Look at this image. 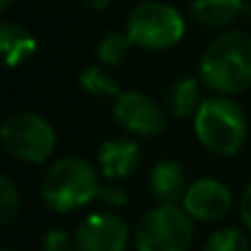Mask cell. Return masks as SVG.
<instances>
[{"label": "cell", "instance_id": "1", "mask_svg": "<svg viewBox=\"0 0 251 251\" xmlns=\"http://www.w3.org/2000/svg\"><path fill=\"white\" fill-rule=\"evenodd\" d=\"M201 79L221 95H238L251 86V38L227 31L214 38L201 55Z\"/></svg>", "mask_w": 251, "mask_h": 251}, {"label": "cell", "instance_id": "2", "mask_svg": "<svg viewBox=\"0 0 251 251\" xmlns=\"http://www.w3.org/2000/svg\"><path fill=\"white\" fill-rule=\"evenodd\" d=\"M199 141L214 154H236L247 137V117L231 97L216 95L201 104L194 115Z\"/></svg>", "mask_w": 251, "mask_h": 251}, {"label": "cell", "instance_id": "3", "mask_svg": "<svg viewBox=\"0 0 251 251\" xmlns=\"http://www.w3.org/2000/svg\"><path fill=\"white\" fill-rule=\"evenodd\" d=\"M100 181L88 161L79 156L60 159L42 178V199L55 212H73L97 199Z\"/></svg>", "mask_w": 251, "mask_h": 251}, {"label": "cell", "instance_id": "4", "mask_svg": "<svg viewBox=\"0 0 251 251\" xmlns=\"http://www.w3.org/2000/svg\"><path fill=\"white\" fill-rule=\"evenodd\" d=\"M194 218L176 203H161L139 218L132 231L137 251H187L194 238Z\"/></svg>", "mask_w": 251, "mask_h": 251}, {"label": "cell", "instance_id": "5", "mask_svg": "<svg viewBox=\"0 0 251 251\" xmlns=\"http://www.w3.org/2000/svg\"><path fill=\"white\" fill-rule=\"evenodd\" d=\"M128 38L132 44L150 51L172 49L185 35V20L174 7L159 0L141 2L128 16Z\"/></svg>", "mask_w": 251, "mask_h": 251}, {"label": "cell", "instance_id": "6", "mask_svg": "<svg viewBox=\"0 0 251 251\" xmlns=\"http://www.w3.org/2000/svg\"><path fill=\"white\" fill-rule=\"evenodd\" d=\"M2 146L22 163H42L55 148V132L33 113H13L2 122Z\"/></svg>", "mask_w": 251, "mask_h": 251}, {"label": "cell", "instance_id": "7", "mask_svg": "<svg viewBox=\"0 0 251 251\" xmlns=\"http://www.w3.org/2000/svg\"><path fill=\"white\" fill-rule=\"evenodd\" d=\"M130 229L117 214H93L84 218L73 234L75 251H126Z\"/></svg>", "mask_w": 251, "mask_h": 251}, {"label": "cell", "instance_id": "8", "mask_svg": "<svg viewBox=\"0 0 251 251\" xmlns=\"http://www.w3.org/2000/svg\"><path fill=\"white\" fill-rule=\"evenodd\" d=\"M113 115L126 130L141 137H156L165 130V113L152 97L143 93H122L115 100Z\"/></svg>", "mask_w": 251, "mask_h": 251}, {"label": "cell", "instance_id": "9", "mask_svg": "<svg viewBox=\"0 0 251 251\" xmlns=\"http://www.w3.org/2000/svg\"><path fill=\"white\" fill-rule=\"evenodd\" d=\"M183 209L194 221H221L231 209V190L216 178H199L187 185V192L183 196Z\"/></svg>", "mask_w": 251, "mask_h": 251}, {"label": "cell", "instance_id": "10", "mask_svg": "<svg viewBox=\"0 0 251 251\" xmlns=\"http://www.w3.org/2000/svg\"><path fill=\"white\" fill-rule=\"evenodd\" d=\"M141 150L132 139H110L100 146L97 163L106 178H126L139 168Z\"/></svg>", "mask_w": 251, "mask_h": 251}, {"label": "cell", "instance_id": "11", "mask_svg": "<svg viewBox=\"0 0 251 251\" xmlns=\"http://www.w3.org/2000/svg\"><path fill=\"white\" fill-rule=\"evenodd\" d=\"M150 190L156 201L161 203H176L178 199L183 201L187 192L185 185V170L176 161H161L152 168L150 174Z\"/></svg>", "mask_w": 251, "mask_h": 251}, {"label": "cell", "instance_id": "12", "mask_svg": "<svg viewBox=\"0 0 251 251\" xmlns=\"http://www.w3.org/2000/svg\"><path fill=\"white\" fill-rule=\"evenodd\" d=\"M0 49H2L4 62L9 69L26 62L38 49L33 33L26 26L16 25V22H4L0 26Z\"/></svg>", "mask_w": 251, "mask_h": 251}, {"label": "cell", "instance_id": "13", "mask_svg": "<svg viewBox=\"0 0 251 251\" xmlns=\"http://www.w3.org/2000/svg\"><path fill=\"white\" fill-rule=\"evenodd\" d=\"M245 13V0H194L192 16L199 25L221 29Z\"/></svg>", "mask_w": 251, "mask_h": 251}, {"label": "cell", "instance_id": "14", "mask_svg": "<svg viewBox=\"0 0 251 251\" xmlns=\"http://www.w3.org/2000/svg\"><path fill=\"white\" fill-rule=\"evenodd\" d=\"M170 108L176 117H192L201 108V86L194 77H181L170 86L168 93Z\"/></svg>", "mask_w": 251, "mask_h": 251}, {"label": "cell", "instance_id": "15", "mask_svg": "<svg viewBox=\"0 0 251 251\" xmlns=\"http://www.w3.org/2000/svg\"><path fill=\"white\" fill-rule=\"evenodd\" d=\"M79 86L93 97L100 100H117L122 95L119 84L104 66H88L79 75Z\"/></svg>", "mask_w": 251, "mask_h": 251}, {"label": "cell", "instance_id": "16", "mask_svg": "<svg viewBox=\"0 0 251 251\" xmlns=\"http://www.w3.org/2000/svg\"><path fill=\"white\" fill-rule=\"evenodd\" d=\"M130 49H132V40L128 38V33L113 31V33H106L97 44V60L104 66H115L128 57Z\"/></svg>", "mask_w": 251, "mask_h": 251}, {"label": "cell", "instance_id": "17", "mask_svg": "<svg viewBox=\"0 0 251 251\" xmlns=\"http://www.w3.org/2000/svg\"><path fill=\"white\" fill-rule=\"evenodd\" d=\"M203 251H249V240L243 231L225 227L209 236Z\"/></svg>", "mask_w": 251, "mask_h": 251}, {"label": "cell", "instance_id": "18", "mask_svg": "<svg viewBox=\"0 0 251 251\" xmlns=\"http://www.w3.org/2000/svg\"><path fill=\"white\" fill-rule=\"evenodd\" d=\"M20 209V192L9 176L0 178V223L7 225Z\"/></svg>", "mask_w": 251, "mask_h": 251}, {"label": "cell", "instance_id": "19", "mask_svg": "<svg viewBox=\"0 0 251 251\" xmlns=\"http://www.w3.org/2000/svg\"><path fill=\"white\" fill-rule=\"evenodd\" d=\"M97 201L108 205V207H122V205L128 203V192L117 183H106V185H100V190H97Z\"/></svg>", "mask_w": 251, "mask_h": 251}, {"label": "cell", "instance_id": "20", "mask_svg": "<svg viewBox=\"0 0 251 251\" xmlns=\"http://www.w3.org/2000/svg\"><path fill=\"white\" fill-rule=\"evenodd\" d=\"M42 251H75L73 238L64 229H49L42 238Z\"/></svg>", "mask_w": 251, "mask_h": 251}, {"label": "cell", "instance_id": "21", "mask_svg": "<svg viewBox=\"0 0 251 251\" xmlns=\"http://www.w3.org/2000/svg\"><path fill=\"white\" fill-rule=\"evenodd\" d=\"M240 218H243V223L251 229V183L245 187L243 199H240Z\"/></svg>", "mask_w": 251, "mask_h": 251}, {"label": "cell", "instance_id": "22", "mask_svg": "<svg viewBox=\"0 0 251 251\" xmlns=\"http://www.w3.org/2000/svg\"><path fill=\"white\" fill-rule=\"evenodd\" d=\"M84 4H86L88 9H93V11H104V9H108V4L113 2V0H82Z\"/></svg>", "mask_w": 251, "mask_h": 251}, {"label": "cell", "instance_id": "23", "mask_svg": "<svg viewBox=\"0 0 251 251\" xmlns=\"http://www.w3.org/2000/svg\"><path fill=\"white\" fill-rule=\"evenodd\" d=\"M243 16H247L251 20V2H245V13H243Z\"/></svg>", "mask_w": 251, "mask_h": 251}, {"label": "cell", "instance_id": "24", "mask_svg": "<svg viewBox=\"0 0 251 251\" xmlns=\"http://www.w3.org/2000/svg\"><path fill=\"white\" fill-rule=\"evenodd\" d=\"M9 4H11V0H0V9H2V11H7Z\"/></svg>", "mask_w": 251, "mask_h": 251}, {"label": "cell", "instance_id": "25", "mask_svg": "<svg viewBox=\"0 0 251 251\" xmlns=\"http://www.w3.org/2000/svg\"><path fill=\"white\" fill-rule=\"evenodd\" d=\"M4 251H11V249H4Z\"/></svg>", "mask_w": 251, "mask_h": 251}]
</instances>
